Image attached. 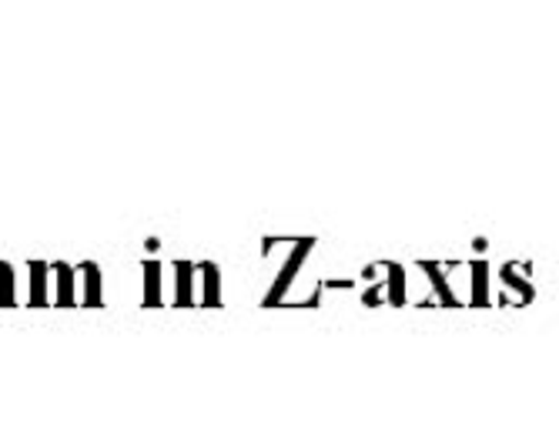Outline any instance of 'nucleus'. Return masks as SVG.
Here are the masks:
<instances>
[{
    "label": "nucleus",
    "mask_w": 559,
    "mask_h": 431,
    "mask_svg": "<svg viewBox=\"0 0 559 431\" xmlns=\"http://www.w3.org/2000/svg\"><path fill=\"white\" fill-rule=\"evenodd\" d=\"M312 248H316V238H298V241H295L292 258L285 261L282 275L275 278V285H272V291H269V298H265V308H275V304L288 295V288H292V282H295V275H298V267L305 264V258H309Z\"/></svg>",
    "instance_id": "nucleus-1"
},
{
    "label": "nucleus",
    "mask_w": 559,
    "mask_h": 431,
    "mask_svg": "<svg viewBox=\"0 0 559 431\" xmlns=\"http://www.w3.org/2000/svg\"><path fill=\"white\" fill-rule=\"evenodd\" d=\"M50 272H55V278H58L55 304H58V308H74V304H78V272H74L71 264H64V261L50 264Z\"/></svg>",
    "instance_id": "nucleus-2"
},
{
    "label": "nucleus",
    "mask_w": 559,
    "mask_h": 431,
    "mask_svg": "<svg viewBox=\"0 0 559 431\" xmlns=\"http://www.w3.org/2000/svg\"><path fill=\"white\" fill-rule=\"evenodd\" d=\"M201 272V304L205 308H218L222 304V275H218V264L215 261H205L198 264Z\"/></svg>",
    "instance_id": "nucleus-3"
},
{
    "label": "nucleus",
    "mask_w": 559,
    "mask_h": 431,
    "mask_svg": "<svg viewBox=\"0 0 559 431\" xmlns=\"http://www.w3.org/2000/svg\"><path fill=\"white\" fill-rule=\"evenodd\" d=\"M81 278H84V288H81V295H78V301L84 304V308H100L105 304V298H100V267L94 264V261H84L81 267Z\"/></svg>",
    "instance_id": "nucleus-4"
},
{
    "label": "nucleus",
    "mask_w": 559,
    "mask_h": 431,
    "mask_svg": "<svg viewBox=\"0 0 559 431\" xmlns=\"http://www.w3.org/2000/svg\"><path fill=\"white\" fill-rule=\"evenodd\" d=\"M27 272H31V298H27V304H31V308H44V304H50V288H47L50 264H44V261H31V264H27Z\"/></svg>",
    "instance_id": "nucleus-5"
},
{
    "label": "nucleus",
    "mask_w": 559,
    "mask_h": 431,
    "mask_svg": "<svg viewBox=\"0 0 559 431\" xmlns=\"http://www.w3.org/2000/svg\"><path fill=\"white\" fill-rule=\"evenodd\" d=\"M419 267L426 272V278H429V285H432V295L439 298V304H442V308H460V298L452 295L449 278L442 275V267H439L436 261H419Z\"/></svg>",
    "instance_id": "nucleus-6"
},
{
    "label": "nucleus",
    "mask_w": 559,
    "mask_h": 431,
    "mask_svg": "<svg viewBox=\"0 0 559 431\" xmlns=\"http://www.w3.org/2000/svg\"><path fill=\"white\" fill-rule=\"evenodd\" d=\"M175 304L178 308H191L194 304V264L191 261H175Z\"/></svg>",
    "instance_id": "nucleus-7"
},
{
    "label": "nucleus",
    "mask_w": 559,
    "mask_h": 431,
    "mask_svg": "<svg viewBox=\"0 0 559 431\" xmlns=\"http://www.w3.org/2000/svg\"><path fill=\"white\" fill-rule=\"evenodd\" d=\"M382 267H385V282H382L385 301H389L392 308H402V304H405V267L395 264V261H385Z\"/></svg>",
    "instance_id": "nucleus-8"
},
{
    "label": "nucleus",
    "mask_w": 559,
    "mask_h": 431,
    "mask_svg": "<svg viewBox=\"0 0 559 431\" xmlns=\"http://www.w3.org/2000/svg\"><path fill=\"white\" fill-rule=\"evenodd\" d=\"M141 272H144V298H141V304L144 308H162V264L158 261H144Z\"/></svg>",
    "instance_id": "nucleus-9"
},
{
    "label": "nucleus",
    "mask_w": 559,
    "mask_h": 431,
    "mask_svg": "<svg viewBox=\"0 0 559 431\" xmlns=\"http://www.w3.org/2000/svg\"><path fill=\"white\" fill-rule=\"evenodd\" d=\"M473 304L486 308L489 304V264L473 261Z\"/></svg>",
    "instance_id": "nucleus-10"
},
{
    "label": "nucleus",
    "mask_w": 559,
    "mask_h": 431,
    "mask_svg": "<svg viewBox=\"0 0 559 431\" xmlns=\"http://www.w3.org/2000/svg\"><path fill=\"white\" fill-rule=\"evenodd\" d=\"M17 295H14V267L8 261H0V308H14Z\"/></svg>",
    "instance_id": "nucleus-11"
},
{
    "label": "nucleus",
    "mask_w": 559,
    "mask_h": 431,
    "mask_svg": "<svg viewBox=\"0 0 559 431\" xmlns=\"http://www.w3.org/2000/svg\"><path fill=\"white\" fill-rule=\"evenodd\" d=\"M499 278H502L506 285H510L513 291H523V304H526V301H533V285H530L526 278H520V275H516V267H513V264H502Z\"/></svg>",
    "instance_id": "nucleus-12"
},
{
    "label": "nucleus",
    "mask_w": 559,
    "mask_h": 431,
    "mask_svg": "<svg viewBox=\"0 0 559 431\" xmlns=\"http://www.w3.org/2000/svg\"><path fill=\"white\" fill-rule=\"evenodd\" d=\"M382 301H385V288H382V285H372V288L362 295V304H366V308H376V304H382Z\"/></svg>",
    "instance_id": "nucleus-13"
}]
</instances>
